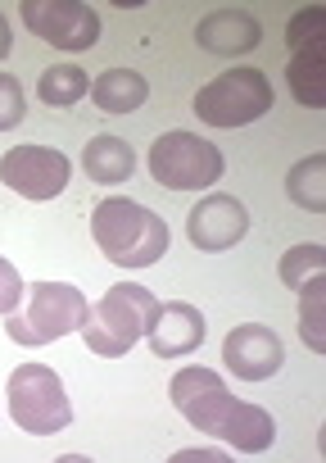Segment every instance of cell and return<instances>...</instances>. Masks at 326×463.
<instances>
[{"instance_id":"obj_1","label":"cell","mask_w":326,"mask_h":463,"mask_svg":"<svg viewBox=\"0 0 326 463\" xmlns=\"http://www.w3.org/2000/svg\"><path fill=\"white\" fill-rule=\"evenodd\" d=\"M168 395L177 404V413H186V422L204 436H218L222 445L240 449V454H263L276 440V422L267 409L245 404L227 391V382L213 368H182L168 382Z\"/></svg>"},{"instance_id":"obj_2","label":"cell","mask_w":326,"mask_h":463,"mask_svg":"<svg viewBox=\"0 0 326 463\" xmlns=\"http://www.w3.org/2000/svg\"><path fill=\"white\" fill-rule=\"evenodd\" d=\"M91 237L114 269H150L168 255V222L123 195H109L91 213Z\"/></svg>"},{"instance_id":"obj_3","label":"cell","mask_w":326,"mask_h":463,"mask_svg":"<svg viewBox=\"0 0 326 463\" xmlns=\"http://www.w3.org/2000/svg\"><path fill=\"white\" fill-rule=\"evenodd\" d=\"M154 309H159V300L150 296V287H141V282H114L100 296V305L87 309L82 341L100 359H123L136 341H145V332L154 323Z\"/></svg>"},{"instance_id":"obj_4","label":"cell","mask_w":326,"mask_h":463,"mask_svg":"<svg viewBox=\"0 0 326 463\" xmlns=\"http://www.w3.org/2000/svg\"><path fill=\"white\" fill-rule=\"evenodd\" d=\"M87 296L69 282H37L23 291V305L5 314V332L14 345H51L87 323Z\"/></svg>"},{"instance_id":"obj_5","label":"cell","mask_w":326,"mask_h":463,"mask_svg":"<svg viewBox=\"0 0 326 463\" xmlns=\"http://www.w3.org/2000/svg\"><path fill=\"white\" fill-rule=\"evenodd\" d=\"M5 400H10V418L23 431H33V436H55V431H64L73 422L69 391H64L60 373L46 368V364H19L10 373Z\"/></svg>"},{"instance_id":"obj_6","label":"cell","mask_w":326,"mask_h":463,"mask_svg":"<svg viewBox=\"0 0 326 463\" xmlns=\"http://www.w3.org/2000/svg\"><path fill=\"white\" fill-rule=\"evenodd\" d=\"M150 177L168 191H209L227 173V155L195 132H163L150 146Z\"/></svg>"},{"instance_id":"obj_7","label":"cell","mask_w":326,"mask_h":463,"mask_svg":"<svg viewBox=\"0 0 326 463\" xmlns=\"http://www.w3.org/2000/svg\"><path fill=\"white\" fill-rule=\"evenodd\" d=\"M272 109V82L263 69H231L195 91V114L209 128H245Z\"/></svg>"},{"instance_id":"obj_8","label":"cell","mask_w":326,"mask_h":463,"mask_svg":"<svg viewBox=\"0 0 326 463\" xmlns=\"http://www.w3.org/2000/svg\"><path fill=\"white\" fill-rule=\"evenodd\" d=\"M33 37L51 42L55 51H91L100 42V14L82 0H23L19 5Z\"/></svg>"},{"instance_id":"obj_9","label":"cell","mask_w":326,"mask_h":463,"mask_svg":"<svg viewBox=\"0 0 326 463\" xmlns=\"http://www.w3.org/2000/svg\"><path fill=\"white\" fill-rule=\"evenodd\" d=\"M69 155H60L55 146H14L0 155V182L10 191H19L23 200H55L69 186Z\"/></svg>"},{"instance_id":"obj_10","label":"cell","mask_w":326,"mask_h":463,"mask_svg":"<svg viewBox=\"0 0 326 463\" xmlns=\"http://www.w3.org/2000/svg\"><path fill=\"white\" fill-rule=\"evenodd\" d=\"M222 364H227V373L240 377V382H267V377L281 373L285 345L276 341L272 327H263V323H240V327H231L227 341H222Z\"/></svg>"},{"instance_id":"obj_11","label":"cell","mask_w":326,"mask_h":463,"mask_svg":"<svg viewBox=\"0 0 326 463\" xmlns=\"http://www.w3.org/2000/svg\"><path fill=\"white\" fill-rule=\"evenodd\" d=\"M245 232H249V213H245V204H240L236 195H204V200L191 209V218H186L191 246H195V250H209V255L240 246Z\"/></svg>"},{"instance_id":"obj_12","label":"cell","mask_w":326,"mask_h":463,"mask_svg":"<svg viewBox=\"0 0 326 463\" xmlns=\"http://www.w3.org/2000/svg\"><path fill=\"white\" fill-rule=\"evenodd\" d=\"M145 341L159 359H182V354L204 345V314L186 300H159Z\"/></svg>"},{"instance_id":"obj_13","label":"cell","mask_w":326,"mask_h":463,"mask_svg":"<svg viewBox=\"0 0 326 463\" xmlns=\"http://www.w3.org/2000/svg\"><path fill=\"white\" fill-rule=\"evenodd\" d=\"M195 42L209 55H245V51H258L263 24L249 10H209L195 24Z\"/></svg>"},{"instance_id":"obj_14","label":"cell","mask_w":326,"mask_h":463,"mask_svg":"<svg viewBox=\"0 0 326 463\" xmlns=\"http://www.w3.org/2000/svg\"><path fill=\"white\" fill-rule=\"evenodd\" d=\"M82 168H87L91 182L118 186V182H127V177L136 173V150H132L123 137H109V132H105V137H91V141H87Z\"/></svg>"},{"instance_id":"obj_15","label":"cell","mask_w":326,"mask_h":463,"mask_svg":"<svg viewBox=\"0 0 326 463\" xmlns=\"http://www.w3.org/2000/svg\"><path fill=\"white\" fill-rule=\"evenodd\" d=\"M321 37L294 46L290 64H285V82H290V96L308 109H321L326 105V78H321Z\"/></svg>"},{"instance_id":"obj_16","label":"cell","mask_w":326,"mask_h":463,"mask_svg":"<svg viewBox=\"0 0 326 463\" xmlns=\"http://www.w3.org/2000/svg\"><path fill=\"white\" fill-rule=\"evenodd\" d=\"M91 100H96L100 114H132L150 100V82L132 69H105L91 82Z\"/></svg>"},{"instance_id":"obj_17","label":"cell","mask_w":326,"mask_h":463,"mask_svg":"<svg viewBox=\"0 0 326 463\" xmlns=\"http://www.w3.org/2000/svg\"><path fill=\"white\" fill-rule=\"evenodd\" d=\"M82 96H91V78L82 73V64H51L42 78H37V100L42 105H55V109H73Z\"/></svg>"},{"instance_id":"obj_18","label":"cell","mask_w":326,"mask_h":463,"mask_svg":"<svg viewBox=\"0 0 326 463\" xmlns=\"http://www.w3.org/2000/svg\"><path fill=\"white\" fill-rule=\"evenodd\" d=\"M285 195L308 213H326V155L299 159L285 177Z\"/></svg>"},{"instance_id":"obj_19","label":"cell","mask_w":326,"mask_h":463,"mask_svg":"<svg viewBox=\"0 0 326 463\" xmlns=\"http://www.w3.org/2000/svg\"><path fill=\"white\" fill-rule=\"evenodd\" d=\"M299 332L312 354H326V273L299 287Z\"/></svg>"},{"instance_id":"obj_20","label":"cell","mask_w":326,"mask_h":463,"mask_svg":"<svg viewBox=\"0 0 326 463\" xmlns=\"http://www.w3.org/2000/svg\"><path fill=\"white\" fill-rule=\"evenodd\" d=\"M326 273V250L321 246H294V250H285L281 255V282L290 287V291H299L308 278H321Z\"/></svg>"},{"instance_id":"obj_21","label":"cell","mask_w":326,"mask_h":463,"mask_svg":"<svg viewBox=\"0 0 326 463\" xmlns=\"http://www.w3.org/2000/svg\"><path fill=\"white\" fill-rule=\"evenodd\" d=\"M28 114V100H23V82L14 73H0V132L19 128Z\"/></svg>"},{"instance_id":"obj_22","label":"cell","mask_w":326,"mask_h":463,"mask_svg":"<svg viewBox=\"0 0 326 463\" xmlns=\"http://www.w3.org/2000/svg\"><path fill=\"white\" fill-rule=\"evenodd\" d=\"M23 278H19V269L0 255V314H14L19 305H23Z\"/></svg>"},{"instance_id":"obj_23","label":"cell","mask_w":326,"mask_h":463,"mask_svg":"<svg viewBox=\"0 0 326 463\" xmlns=\"http://www.w3.org/2000/svg\"><path fill=\"white\" fill-rule=\"evenodd\" d=\"M321 24H326V10H317V5L299 10V19L285 28V42H290V51H294V46H303V42H312V37H321Z\"/></svg>"},{"instance_id":"obj_24","label":"cell","mask_w":326,"mask_h":463,"mask_svg":"<svg viewBox=\"0 0 326 463\" xmlns=\"http://www.w3.org/2000/svg\"><path fill=\"white\" fill-rule=\"evenodd\" d=\"M10 51H14V33H10V19L0 14V60H5Z\"/></svg>"},{"instance_id":"obj_25","label":"cell","mask_w":326,"mask_h":463,"mask_svg":"<svg viewBox=\"0 0 326 463\" xmlns=\"http://www.w3.org/2000/svg\"><path fill=\"white\" fill-rule=\"evenodd\" d=\"M186 458H227V454H218V449H182V454H172V463H186Z\"/></svg>"}]
</instances>
